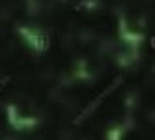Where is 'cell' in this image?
<instances>
[{"mask_svg":"<svg viewBox=\"0 0 155 140\" xmlns=\"http://www.w3.org/2000/svg\"><path fill=\"white\" fill-rule=\"evenodd\" d=\"M121 82H124V77H121V75H118V77L112 80V82H110L108 86H107V88L101 92V93H99V95H95V97L90 101V103H88L86 106H84V110L79 114V116H77L75 118V120H73V125H79V123H82L84 120H88V118H90L97 109H99V106H101L103 105V101L108 97V95H112L114 92H116V88H118V86L121 84Z\"/></svg>","mask_w":155,"mask_h":140,"instance_id":"obj_1","label":"cell"},{"mask_svg":"<svg viewBox=\"0 0 155 140\" xmlns=\"http://www.w3.org/2000/svg\"><path fill=\"white\" fill-rule=\"evenodd\" d=\"M150 47L155 50V36H151V37H150Z\"/></svg>","mask_w":155,"mask_h":140,"instance_id":"obj_3","label":"cell"},{"mask_svg":"<svg viewBox=\"0 0 155 140\" xmlns=\"http://www.w3.org/2000/svg\"><path fill=\"white\" fill-rule=\"evenodd\" d=\"M9 80H12L9 77H4V79H0V92H2V90L6 88V86L9 84Z\"/></svg>","mask_w":155,"mask_h":140,"instance_id":"obj_2","label":"cell"}]
</instances>
